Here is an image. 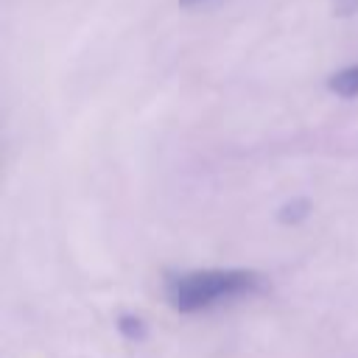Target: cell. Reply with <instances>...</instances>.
I'll list each match as a JSON object with an SVG mask.
<instances>
[{"label": "cell", "mask_w": 358, "mask_h": 358, "mask_svg": "<svg viewBox=\"0 0 358 358\" xmlns=\"http://www.w3.org/2000/svg\"><path fill=\"white\" fill-rule=\"evenodd\" d=\"M266 280L252 268H199L168 271L162 277V296L179 313H201L229 305L263 291Z\"/></svg>", "instance_id": "cell-1"}, {"label": "cell", "mask_w": 358, "mask_h": 358, "mask_svg": "<svg viewBox=\"0 0 358 358\" xmlns=\"http://www.w3.org/2000/svg\"><path fill=\"white\" fill-rule=\"evenodd\" d=\"M308 201L305 199H296V201H291V204H285L282 207V213H280V218L282 221H291V224H296V221H302L305 215H308Z\"/></svg>", "instance_id": "cell-4"}, {"label": "cell", "mask_w": 358, "mask_h": 358, "mask_svg": "<svg viewBox=\"0 0 358 358\" xmlns=\"http://www.w3.org/2000/svg\"><path fill=\"white\" fill-rule=\"evenodd\" d=\"M117 330H120L126 338H143V336H145V322H143L140 316H134V313H123V316L117 319Z\"/></svg>", "instance_id": "cell-3"}, {"label": "cell", "mask_w": 358, "mask_h": 358, "mask_svg": "<svg viewBox=\"0 0 358 358\" xmlns=\"http://www.w3.org/2000/svg\"><path fill=\"white\" fill-rule=\"evenodd\" d=\"M333 14L336 17H352V14H358V0H333Z\"/></svg>", "instance_id": "cell-5"}, {"label": "cell", "mask_w": 358, "mask_h": 358, "mask_svg": "<svg viewBox=\"0 0 358 358\" xmlns=\"http://www.w3.org/2000/svg\"><path fill=\"white\" fill-rule=\"evenodd\" d=\"M182 3H185V6H190V3H201V0H182Z\"/></svg>", "instance_id": "cell-6"}, {"label": "cell", "mask_w": 358, "mask_h": 358, "mask_svg": "<svg viewBox=\"0 0 358 358\" xmlns=\"http://www.w3.org/2000/svg\"><path fill=\"white\" fill-rule=\"evenodd\" d=\"M327 90L338 98H358V64H350L327 78Z\"/></svg>", "instance_id": "cell-2"}]
</instances>
